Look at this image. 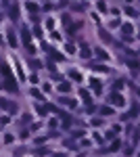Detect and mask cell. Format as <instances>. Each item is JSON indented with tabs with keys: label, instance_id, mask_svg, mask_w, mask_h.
Here are the masks:
<instances>
[{
	"label": "cell",
	"instance_id": "cell-2",
	"mask_svg": "<svg viewBox=\"0 0 140 157\" xmlns=\"http://www.w3.org/2000/svg\"><path fill=\"white\" fill-rule=\"evenodd\" d=\"M61 103H65L67 107H75V105H78V103H75L73 98H61Z\"/></svg>",
	"mask_w": 140,
	"mask_h": 157
},
{
	"label": "cell",
	"instance_id": "cell-8",
	"mask_svg": "<svg viewBox=\"0 0 140 157\" xmlns=\"http://www.w3.org/2000/svg\"><path fill=\"white\" fill-rule=\"evenodd\" d=\"M4 143H6V145L13 143V134H4Z\"/></svg>",
	"mask_w": 140,
	"mask_h": 157
},
{
	"label": "cell",
	"instance_id": "cell-14",
	"mask_svg": "<svg viewBox=\"0 0 140 157\" xmlns=\"http://www.w3.org/2000/svg\"><path fill=\"white\" fill-rule=\"evenodd\" d=\"M82 57H84V59H86V57H90V50L84 48V50H82Z\"/></svg>",
	"mask_w": 140,
	"mask_h": 157
},
{
	"label": "cell",
	"instance_id": "cell-10",
	"mask_svg": "<svg viewBox=\"0 0 140 157\" xmlns=\"http://www.w3.org/2000/svg\"><path fill=\"white\" fill-rule=\"evenodd\" d=\"M32 38H29V34H27V29H23V42H29Z\"/></svg>",
	"mask_w": 140,
	"mask_h": 157
},
{
	"label": "cell",
	"instance_id": "cell-1",
	"mask_svg": "<svg viewBox=\"0 0 140 157\" xmlns=\"http://www.w3.org/2000/svg\"><path fill=\"white\" fill-rule=\"evenodd\" d=\"M0 107L4 109V111H9V113H17V107H15V103H13V101L0 98Z\"/></svg>",
	"mask_w": 140,
	"mask_h": 157
},
{
	"label": "cell",
	"instance_id": "cell-5",
	"mask_svg": "<svg viewBox=\"0 0 140 157\" xmlns=\"http://www.w3.org/2000/svg\"><path fill=\"white\" fill-rule=\"evenodd\" d=\"M111 101H113L115 105H121V103H123V98H121V97H117V94H113V97H111Z\"/></svg>",
	"mask_w": 140,
	"mask_h": 157
},
{
	"label": "cell",
	"instance_id": "cell-16",
	"mask_svg": "<svg viewBox=\"0 0 140 157\" xmlns=\"http://www.w3.org/2000/svg\"><path fill=\"white\" fill-rule=\"evenodd\" d=\"M0 88H2V84H0Z\"/></svg>",
	"mask_w": 140,
	"mask_h": 157
},
{
	"label": "cell",
	"instance_id": "cell-11",
	"mask_svg": "<svg viewBox=\"0 0 140 157\" xmlns=\"http://www.w3.org/2000/svg\"><path fill=\"white\" fill-rule=\"evenodd\" d=\"M96 55H98L100 59H107V57H109V55H107V52H103V50H96Z\"/></svg>",
	"mask_w": 140,
	"mask_h": 157
},
{
	"label": "cell",
	"instance_id": "cell-6",
	"mask_svg": "<svg viewBox=\"0 0 140 157\" xmlns=\"http://www.w3.org/2000/svg\"><path fill=\"white\" fill-rule=\"evenodd\" d=\"M0 124H2V126L11 124V117H9V115H2V117H0Z\"/></svg>",
	"mask_w": 140,
	"mask_h": 157
},
{
	"label": "cell",
	"instance_id": "cell-7",
	"mask_svg": "<svg viewBox=\"0 0 140 157\" xmlns=\"http://www.w3.org/2000/svg\"><path fill=\"white\" fill-rule=\"evenodd\" d=\"M17 15H19V11H17V6L13 4V6H11V17H13V19H17Z\"/></svg>",
	"mask_w": 140,
	"mask_h": 157
},
{
	"label": "cell",
	"instance_id": "cell-13",
	"mask_svg": "<svg viewBox=\"0 0 140 157\" xmlns=\"http://www.w3.org/2000/svg\"><path fill=\"white\" fill-rule=\"evenodd\" d=\"M100 36H103V38H105V40H107V42H109V40H111V36H109V34H107V32H103V29H100Z\"/></svg>",
	"mask_w": 140,
	"mask_h": 157
},
{
	"label": "cell",
	"instance_id": "cell-12",
	"mask_svg": "<svg viewBox=\"0 0 140 157\" xmlns=\"http://www.w3.org/2000/svg\"><path fill=\"white\" fill-rule=\"evenodd\" d=\"M71 78H73V80H82V75H80L78 71H71Z\"/></svg>",
	"mask_w": 140,
	"mask_h": 157
},
{
	"label": "cell",
	"instance_id": "cell-15",
	"mask_svg": "<svg viewBox=\"0 0 140 157\" xmlns=\"http://www.w3.org/2000/svg\"><path fill=\"white\" fill-rule=\"evenodd\" d=\"M100 113H105V115H109V113H113V111H111L109 107H105V109H100Z\"/></svg>",
	"mask_w": 140,
	"mask_h": 157
},
{
	"label": "cell",
	"instance_id": "cell-9",
	"mask_svg": "<svg viewBox=\"0 0 140 157\" xmlns=\"http://www.w3.org/2000/svg\"><path fill=\"white\" fill-rule=\"evenodd\" d=\"M32 94H34L36 98H42V92H40V90H36V88H34V90H32Z\"/></svg>",
	"mask_w": 140,
	"mask_h": 157
},
{
	"label": "cell",
	"instance_id": "cell-3",
	"mask_svg": "<svg viewBox=\"0 0 140 157\" xmlns=\"http://www.w3.org/2000/svg\"><path fill=\"white\" fill-rule=\"evenodd\" d=\"M69 88H71V84H67V82H63V84L59 86V90H61V92H67Z\"/></svg>",
	"mask_w": 140,
	"mask_h": 157
},
{
	"label": "cell",
	"instance_id": "cell-4",
	"mask_svg": "<svg viewBox=\"0 0 140 157\" xmlns=\"http://www.w3.org/2000/svg\"><path fill=\"white\" fill-rule=\"evenodd\" d=\"M9 42H11V46H17V40H15V34L9 32Z\"/></svg>",
	"mask_w": 140,
	"mask_h": 157
}]
</instances>
